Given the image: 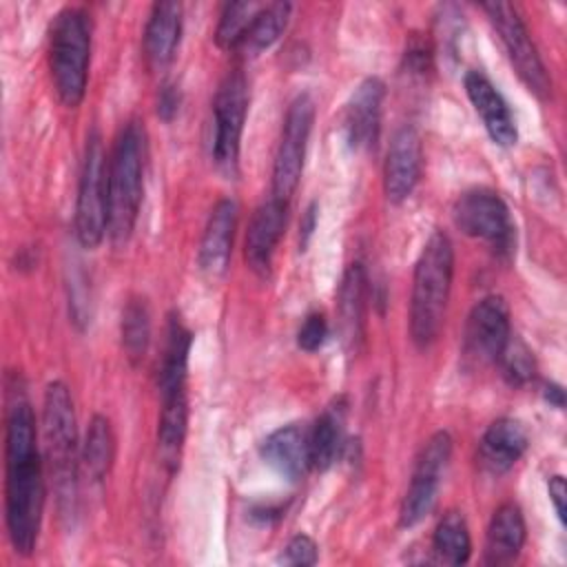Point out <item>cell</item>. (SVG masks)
<instances>
[{"label":"cell","instance_id":"obj_1","mask_svg":"<svg viewBox=\"0 0 567 567\" xmlns=\"http://www.w3.org/2000/svg\"><path fill=\"white\" fill-rule=\"evenodd\" d=\"M38 445L35 416L24 399L7 408L4 421V523L16 554L35 549L44 514V465Z\"/></svg>","mask_w":567,"mask_h":567},{"label":"cell","instance_id":"obj_2","mask_svg":"<svg viewBox=\"0 0 567 567\" xmlns=\"http://www.w3.org/2000/svg\"><path fill=\"white\" fill-rule=\"evenodd\" d=\"M454 277V248L443 230L427 237L414 264L410 297V334L419 348L436 341L450 301Z\"/></svg>","mask_w":567,"mask_h":567},{"label":"cell","instance_id":"obj_3","mask_svg":"<svg viewBox=\"0 0 567 567\" xmlns=\"http://www.w3.org/2000/svg\"><path fill=\"white\" fill-rule=\"evenodd\" d=\"M146 133L140 122H126L111 148L106 164L109 184V237L124 244L137 224L144 195Z\"/></svg>","mask_w":567,"mask_h":567},{"label":"cell","instance_id":"obj_4","mask_svg":"<svg viewBox=\"0 0 567 567\" xmlns=\"http://www.w3.org/2000/svg\"><path fill=\"white\" fill-rule=\"evenodd\" d=\"M91 62V22L84 9L64 7L49 29V69L58 100L75 109L86 93Z\"/></svg>","mask_w":567,"mask_h":567},{"label":"cell","instance_id":"obj_5","mask_svg":"<svg viewBox=\"0 0 567 567\" xmlns=\"http://www.w3.org/2000/svg\"><path fill=\"white\" fill-rule=\"evenodd\" d=\"M42 439L53 489L60 507L66 512L75 503L78 487V427L73 399L62 381H53L44 390Z\"/></svg>","mask_w":567,"mask_h":567},{"label":"cell","instance_id":"obj_6","mask_svg":"<svg viewBox=\"0 0 567 567\" xmlns=\"http://www.w3.org/2000/svg\"><path fill=\"white\" fill-rule=\"evenodd\" d=\"M104 144L97 131L86 137L78 197H75V237L78 241L93 250L109 235V184H106Z\"/></svg>","mask_w":567,"mask_h":567},{"label":"cell","instance_id":"obj_7","mask_svg":"<svg viewBox=\"0 0 567 567\" xmlns=\"http://www.w3.org/2000/svg\"><path fill=\"white\" fill-rule=\"evenodd\" d=\"M481 9L487 13L494 31L498 33V40L518 78L532 93H536L538 97H547L551 93V80L518 9L509 2L498 0L485 2L481 4Z\"/></svg>","mask_w":567,"mask_h":567},{"label":"cell","instance_id":"obj_8","mask_svg":"<svg viewBox=\"0 0 567 567\" xmlns=\"http://www.w3.org/2000/svg\"><path fill=\"white\" fill-rule=\"evenodd\" d=\"M312 122H315V102L308 93H299L286 111L279 146L275 153L272 197L277 199L288 202L299 186Z\"/></svg>","mask_w":567,"mask_h":567},{"label":"cell","instance_id":"obj_9","mask_svg":"<svg viewBox=\"0 0 567 567\" xmlns=\"http://www.w3.org/2000/svg\"><path fill=\"white\" fill-rule=\"evenodd\" d=\"M454 224L467 237L487 241L498 255L514 248V224L503 197L489 188H472L458 195L452 208Z\"/></svg>","mask_w":567,"mask_h":567},{"label":"cell","instance_id":"obj_10","mask_svg":"<svg viewBox=\"0 0 567 567\" xmlns=\"http://www.w3.org/2000/svg\"><path fill=\"white\" fill-rule=\"evenodd\" d=\"M452 458V436L445 430L434 432L421 447L410 485L401 501L399 523L401 527L419 525L434 507L441 478Z\"/></svg>","mask_w":567,"mask_h":567},{"label":"cell","instance_id":"obj_11","mask_svg":"<svg viewBox=\"0 0 567 567\" xmlns=\"http://www.w3.org/2000/svg\"><path fill=\"white\" fill-rule=\"evenodd\" d=\"M246 111L248 82L241 71H230L221 80L213 102V157L226 173L237 171Z\"/></svg>","mask_w":567,"mask_h":567},{"label":"cell","instance_id":"obj_12","mask_svg":"<svg viewBox=\"0 0 567 567\" xmlns=\"http://www.w3.org/2000/svg\"><path fill=\"white\" fill-rule=\"evenodd\" d=\"M512 337L509 308L501 295H487L472 308L465 323V354L474 363H498Z\"/></svg>","mask_w":567,"mask_h":567},{"label":"cell","instance_id":"obj_13","mask_svg":"<svg viewBox=\"0 0 567 567\" xmlns=\"http://www.w3.org/2000/svg\"><path fill=\"white\" fill-rule=\"evenodd\" d=\"M421 137L412 126L405 124L394 131L383 164V190L392 204H401L412 195L421 179Z\"/></svg>","mask_w":567,"mask_h":567},{"label":"cell","instance_id":"obj_14","mask_svg":"<svg viewBox=\"0 0 567 567\" xmlns=\"http://www.w3.org/2000/svg\"><path fill=\"white\" fill-rule=\"evenodd\" d=\"M286 217H288V202L270 197L268 202L255 208L248 221L244 257L248 268L259 277H266L270 272L275 248L286 228Z\"/></svg>","mask_w":567,"mask_h":567},{"label":"cell","instance_id":"obj_15","mask_svg":"<svg viewBox=\"0 0 567 567\" xmlns=\"http://www.w3.org/2000/svg\"><path fill=\"white\" fill-rule=\"evenodd\" d=\"M385 84L379 78H365L350 95L343 117L346 137L352 148L370 151L377 146L381 131Z\"/></svg>","mask_w":567,"mask_h":567},{"label":"cell","instance_id":"obj_16","mask_svg":"<svg viewBox=\"0 0 567 567\" xmlns=\"http://www.w3.org/2000/svg\"><path fill=\"white\" fill-rule=\"evenodd\" d=\"M463 82H465L467 97L474 111L478 113L492 142H496L498 146H514L518 140L514 115L507 102L503 100V95L489 82V78L483 75L481 71H467Z\"/></svg>","mask_w":567,"mask_h":567},{"label":"cell","instance_id":"obj_17","mask_svg":"<svg viewBox=\"0 0 567 567\" xmlns=\"http://www.w3.org/2000/svg\"><path fill=\"white\" fill-rule=\"evenodd\" d=\"M235 228H237V202L230 197H224L213 206L199 241L197 261L206 275L219 277L226 272L230 252H233Z\"/></svg>","mask_w":567,"mask_h":567},{"label":"cell","instance_id":"obj_18","mask_svg":"<svg viewBox=\"0 0 567 567\" xmlns=\"http://www.w3.org/2000/svg\"><path fill=\"white\" fill-rule=\"evenodd\" d=\"M365 306H368V275L361 261H354L346 268L339 292H337V312L341 341L348 352H357L365 334Z\"/></svg>","mask_w":567,"mask_h":567},{"label":"cell","instance_id":"obj_19","mask_svg":"<svg viewBox=\"0 0 567 567\" xmlns=\"http://www.w3.org/2000/svg\"><path fill=\"white\" fill-rule=\"evenodd\" d=\"M261 458L281 476L299 481L310 467V430L288 423L270 432L261 443Z\"/></svg>","mask_w":567,"mask_h":567},{"label":"cell","instance_id":"obj_20","mask_svg":"<svg viewBox=\"0 0 567 567\" xmlns=\"http://www.w3.org/2000/svg\"><path fill=\"white\" fill-rule=\"evenodd\" d=\"M527 450L525 427L509 416H501L485 430L478 443V461L492 474H503L518 463Z\"/></svg>","mask_w":567,"mask_h":567},{"label":"cell","instance_id":"obj_21","mask_svg":"<svg viewBox=\"0 0 567 567\" xmlns=\"http://www.w3.org/2000/svg\"><path fill=\"white\" fill-rule=\"evenodd\" d=\"M182 35V4L155 2L144 27V55L153 69H164L177 51Z\"/></svg>","mask_w":567,"mask_h":567},{"label":"cell","instance_id":"obj_22","mask_svg":"<svg viewBox=\"0 0 567 567\" xmlns=\"http://www.w3.org/2000/svg\"><path fill=\"white\" fill-rule=\"evenodd\" d=\"M527 527L516 503H503L489 518L485 534V563L509 565L518 558L525 545Z\"/></svg>","mask_w":567,"mask_h":567},{"label":"cell","instance_id":"obj_23","mask_svg":"<svg viewBox=\"0 0 567 567\" xmlns=\"http://www.w3.org/2000/svg\"><path fill=\"white\" fill-rule=\"evenodd\" d=\"M190 330L179 319V315L168 317L166 339L157 365V390L159 396H171L186 390V370H188V352H190Z\"/></svg>","mask_w":567,"mask_h":567},{"label":"cell","instance_id":"obj_24","mask_svg":"<svg viewBox=\"0 0 567 567\" xmlns=\"http://www.w3.org/2000/svg\"><path fill=\"white\" fill-rule=\"evenodd\" d=\"M188 430V399L186 390L164 396L157 421V450L164 465L173 472L179 465L182 447Z\"/></svg>","mask_w":567,"mask_h":567},{"label":"cell","instance_id":"obj_25","mask_svg":"<svg viewBox=\"0 0 567 567\" xmlns=\"http://www.w3.org/2000/svg\"><path fill=\"white\" fill-rule=\"evenodd\" d=\"M343 414L346 405L334 401L310 427V463L315 470L323 472L337 461L343 441Z\"/></svg>","mask_w":567,"mask_h":567},{"label":"cell","instance_id":"obj_26","mask_svg":"<svg viewBox=\"0 0 567 567\" xmlns=\"http://www.w3.org/2000/svg\"><path fill=\"white\" fill-rule=\"evenodd\" d=\"M432 551L443 565H465L472 554V538L461 512H447L432 536Z\"/></svg>","mask_w":567,"mask_h":567},{"label":"cell","instance_id":"obj_27","mask_svg":"<svg viewBox=\"0 0 567 567\" xmlns=\"http://www.w3.org/2000/svg\"><path fill=\"white\" fill-rule=\"evenodd\" d=\"M115 458V436L111 421L102 414H95L86 427L82 461L93 481H104Z\"/></svg>","mask_w":567,"mask_h":567},{"label":"cell","instance_id":"obj_28","mask_svg":"<svg viewBox=\"0 0 567 567\" xmlns=\"http://www.w3.org/2000/svg\"><path fill=\"white\" fill-rule=\"evenodd\" d=\"M290 18V4L288 2H270L261 4L255 20L250 22L244 40L237 49H241L246 55H257L264 49L272 47L279 35L284 33Z\"/></svg>","mask_w":567,"mask_h":567},{"label":"cell","instance_id":"obj_29","mask_svg":"<svg viewBox=\"0 0 567 567\" xmlns=\"http://www.w3.org/2000/svg\"><path fill=\"white\" fill-rule=\"evenodd\" d=\"M122 348L131 363H140L146 357L151 343V312L142 297H131L122 310Z\"/></svg>","mask_w":567,"mask_h":567},{"label":"cell","instance_id":"obj_30","mask_svg":"<svg viewBox=\"0 0 567 567\" xmlns=\"http://www.w3.org/2000/svg\"><path fill=\"white\" fill-rule=\"evenodd\" d=\"M259 9H261L259 2H228V4H224L221 13H219L217 29H215L217 47L228 49V51L237 49Z\"/></svg>","mask_w":567,"mask_h":567},{"label":"cell","instance_id":"obj_31","mask_svg":"<svg viewBox=\"0 0 567 567\" xmlns=\"http://www.w3.org/2000/svg\"><path fill=\"white\" fill-rule=\"evenodd\" d=\"M498 363L503 368V377L512 385H525L534 379V370H536L534 357H532L529 348L514 337H509Z\"/></svg>","mask_w":567,"mask_h":567},{"label":"cell","instance_id":"obj_32","mask_svg":"<svg viewBox=\"0 0 567 567\" xmlns=\"http://www.w3.org/2000/svg\"><path fill=\"white\" fill-rule=\"evenodd\" d=\"M319 560V554H317V545L310 536L306 534H297L288 540V545L284 547L281 556H279V563L284 565H301V567H308V565H315Z\"/></svg>","mask_w":567,"mask_h":567},{"label":"cell","instance_id":"obj_33","mask_svg":"<svg viewBox=\"0 0 567 567\" xmlns=\"http://www.w3.org/2000/svg\"><path fill=\"white\" fill-rule=\"evenodd\" d=\"M326 337H328L326 317L321 312H310L297 332V346L306 352H315L323 346Z\"/></svg>","mask_w":567,"mask_h":567},{"label":"cell","instance_id":"obj_34","mask_svg":"<svg viewBox=\"0 0 567 567\" xmlns=\"http://www.w3.org/2000/svg\"><path fill=\"white\" fill-rule=\"evenodd\" d=\"M179 111V91L175 84H162V89L157 91V115L164 122H171Z\"/></svg>","mask_w":567,"mask_h":567},{"label":"cell","instance_id":"obj_35","mask_svg":"<svg viewBox=\"0 0 567 567\" xmlns=\"http://www.w3.org/2000/svg\"><path fill=\"white\" fill-rule=\"evenodd\" d=\"M547 492H549V501L554 503V509H556V516L560 518V523L567 520L565 516V498H567V485H565V478L560 474L551 476L549 483H547Z\"/></svg>","mask_w":567,"mask_h":567},{"label":"cell","instance_id":"obj_36","mask_svg":"<svg viewBox=\"0 0 567 567\" xmlns=\"http://www.w3.org/2000/svg\"><path fill=\"white\" fill-rule=\"evenodd\" d=\"M545 399L549 401V405H556V408L565 405V392L558 383H547L545 385Z\"/></svg>","mask_w":567,"mask_h":567},{"label":"cell","instance_id":"obj_37","mask_svg":"<svg viewBox=\"0 0 567 567\" xmlns=\"http://www.w3.org/2000/svg\"><path fill=\"white\" fill-rule=\"evenodd\" d=\"M312 228H315V204L306 210V219H303V224H301V230H303V239H301V244H303V246H306V241H308V237H310Z\"/></svg>","mask_w":567,"mask_h":567}]
</instances>
